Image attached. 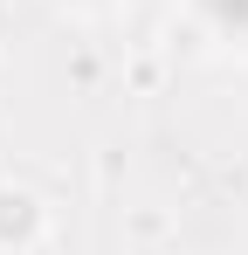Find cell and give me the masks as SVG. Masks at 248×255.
<instances>
[{"mask_svg": "<svg viewBox=\"0 0 248 255\" xmlns=\"http://www.w3.org/2000/svg\"><path fill=\"white\" fill-rule=\"evenodd\" d=\"M35 235H41V207H35V193L0 186V249H28Z\"/></svg>", "mask_w": 248, "mask_h": 255, "instance_id": "6da1fadb", "label": "cell"}, {"mask_svg": "<svg viewBox=\"0 0 248 255\" xmlns=\"http://www.w3.org/2000/svg\"><path fill=\"white\" fill-rule=\"evenodd\" d=\"M193 14H200V21L221 35V42L248 48V0H193Z\"/></svg>", "mask_w": 248, "mask_h": 255, "instance_id": "7a4b0ae2", "label": "cell"}]
</instances>
